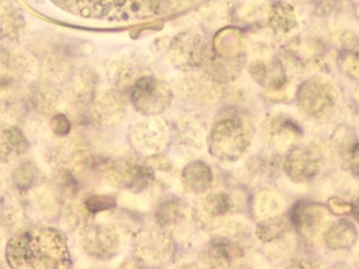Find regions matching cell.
Here are the masks:
<instances>
[{
    "label": "cell",
    "mask_w": 359,
    "mask_h": 269,
    "mask_svg": "<svg viewBox=\"0 0 359 269\" xmlns=\"http://www.w3.org/2000/svg\"><path fill=\"white\" fill-rule=\"evenodd\" d=\"M299 135V126L283 114H269L262 122V138L268 145L276 150H286Z\"/></svg>",
    "instance_id": "obj_11"
},
{
    "label": "cell",
    "mask_w": 359,
    "mask_h": 269,
    "mask_svg": "<svg viewBox=\"0 0 359 269\" xmlns=\"http://www.w3.org/2000/svg\"><path fill=\"white\" fill-rule=\"evenodd\" d=\"M25 136L11 126H0V161L10 162L20 157L27 150Z\"/></svg>",
    "instance_id": "obj_19"
},
{
    "label": "cell",
    "mask_w": 359,
    "mask_h": 269,
    "mask_svg": "<svg viewBox=\"0 0 359 269\" xmlns=\"http://www.w3.org/2000/svg\"><path fill=\"white\" fill-rule=\"evenodd\" d=\"M196 0H52L58 8L82 17L99 20H149L175 14Z\"/></svg>",
    "instance_id": "obj_1"
},
{
    "label": "cell",
    "mask_w": 359,
    "mask_h": 269,
    "mask_svg": "<svg viewBox=\"0 0 359 269\" xmlns=\"http://www.w3.org/2000/svg\"><path fill=\"white\" fill-rule=\"evenodd\" d=\"M137 260L149 265H163L172 258L175 243L163 228H145L137 232L133 242Z\"/></svg>",
    "instance_id": "obj_6"
},
{
    "label": "cell",
    "mask_w": 359,
    "mask_h": 269,
    "mask_svg": "<svg viewBox=\"0 0 359 269\" xmlns=\"http://www.w3.org/2000/svg\"><path fill=\"white\" fill-rule=\"evenodd\" d=\"M55 122H57V126H57L56 132L61 135L67 134L69 130V120L65 116L59 115L55 117Z\"/></svg>",
    "instance_id": "obj_27"
},
{
    "label": "cell",
    "mask_w": 359,
    "mask_h": 269,
    "mask_svg": "<svg viewBox=\"0 0 359 269\" xmlns=\"http://www.w3.org/2000/svg\"><path fill=\"white\" fill-rule=\"evenodd\" d=\"M356 238L355 228L349 222H339L329 230L326 241L332 249H346L353 244Z\"/></svg>",
    "instance_id": "obj_23"
},
{
    "label": "cell",
    "mask_w": 359,
    "mask_h": 269,
    "mask_svg": "<svg viewBox=\"0 0 359 269\" xmlns=\"http://www.w3.org/2000/svg\"><path fill=\"white\" fill-rule=\"evenodd\" d=\"M181 179L186 192L202 195L208 192L212 186L213 173L206 163L192 161L184 167Z\"/></svg>",
    "instance_id": "obj_18"
},
{
    "label": "cell",
    "mask_w": 359,
    "mask_h": 269,
    "mask_svg": "<svg viewBox=\"0 0 359 269\" xmlns=\"http://www.w3.org/2000/svg\"><path fill=\"white\" fill-rule=\"evenodd\" d=\"M206 126L198 118H180L179 122L172 126V140L177 147L184 154L194 155L202 150L206 143Z\"/></svg>",
    "instance_id": "obj_12"
},
{
    "label": "cell",
    "mask_w": 359,
    "mask_h": 269,
    "mask_svg": "<svg viewBox=\"0 0 359 269\" xmlns=\"http://www.w3.org/2000/svg\"><path fill=\"white\" fill-rule=\"evenodd\" d=\"M328 218L326 209L313 203H301L292 214L293 224L299 234L307 238L318 234Z\"/></svg>",
    "instance_id": "obj_16"
},
{
    "label": "cell",
    "mask_w": 359,
    "mask_h": 269,
    "mask_svg": "<svg viewBox=\"0 0 359 269\" xmlns=\"http://www.w3.org/2000/svg\"><path fill=\"white\" fill-rule=\"evenodd\" d=\"M233 211V203L225 192H205L192 207L191 217L203 230H215L225 225Z\"/></svg>",
    "instance_id": "obj_7"
},
{
    "label": "cell",
    "mask_w": 359,
    "mask_h": 269,
    "mask_svg": "<svg viewBox=\"0 0 359 269\" xmlns=\"http://www.w3.org/2000/svg\"><path fill=\"white\" fill-rule=\"evenodd\" d=\"M180 98L194 107H210L221 98L219 86L208 80L189 79L182 84L178 93Z\"/></svg>",
    "instance_id": "obj_15"
},
{
    "label": "cell",
    "mask_w": 359,
    "mask_h": 269,
    "mask_svg": "<svg viewBox=\"0 0 359 269\" xmlns=\"http://www.w3.org/2000/svg\"><path fill=\"white\" fill-rule=\"evenodd\" d=\"M123 244L121 230L111 224L88 226L84 230L82 245L90 257L97 260L113 259L120 253Z\"/></svg>",
    "instance_id": "obj_8"
},
{
    "label": "cell",
    "mask_w": 359,
    "mask_h": 269,
    "mask_svg": "<svg viewBox=\"0 0 359 269\" xmlns=\"http://www.w3.org/2000/svg\"><path fill=\"white\" fill-rule=\"evenodd\" d=\"M62 148V163L69 171H79L90 161V150L82 141L65 142Z\"/></svg>",
    "instance_id": "obj_20"
},
{
    "label": "cell",
    "mask_w": 359,
    "mask_h": 269,
    "mask_svg": "<svg viewBox=\"0 0 359 269\" xmlns=\"http://www.w3.org/2000/svg\"><path fill=\"white\" fill-rule=\"evenodd\" d=\"M128 140L140 154H161L172 141V126L160 116H144L128 129Z\"/></svg>",
    "instance_id": "obj_4"
},
{
    "label": "cell",
    "mask_w": 359,
    "mask_h": 269,
    "mask_svg": "<svg viewBox=\"0 0 359 269\" xmlns=\"http://www.w3.org/2000/svg\"><path fill=\"white\" fill-rule=\"evenodd\" d=\"M320 169V159L309 148H297L287 157L285 169L297 181L311 179Z\"/></svg>",
    "instance_id": "obj_17"
},
{
    "label": "cell",
    "mask_w": 359,
    "mask_h": 269,
    "mask_svg": "<svg viewBox=\"0 0 359 269\" xmlns=\"http://www.w3.org/2000/svg\"><path fill=\"white\" fill-rule=\"evenodd\" d=\"M243 249L229 238H215L208 243L200 255V262L207 268H228L242 261Z\"/></svg>",
    "instance_id": "obj_13"
},
{
    "label": "cell",
    "mask_w": 359,
    "mask_h": 269,
    "mask_svg": "<svg viewBox=\"0 0 359 269\" xmlns=\"http://www.w3.org/2000/svg\"><path fill=\"white\" fill-rule=\"evenodd\" d=\"M354 213H355L356 218L359 220V199L356 201L355 206H354Z\"/></svg>",
    "instance_id": "obj_28"
},
{
    "label": "cell",
    "mask_w": 359,
    "mask_h": 269,
    "mask_svg": "<svg viewBox=\"0 0 359 269\" xmlns=\"http://www.w3.org/2000/svg\"><path fill=\"white\" fill-rule=\"evenodd\" d=\"M174 99L170 86L163 80L143 76L130 90V101L143 116H160L172 105Z\"/></svg>",
    "instance_id": "obj_5"
},
{
    "label": "cell",
    "mask_w": 359,
    "mask_h": 269,
    "mask_svg": "<svg viewBox=\"0 0 359 269\" xmlns=\"http://www.w3.org/2000/svg\"><path fill=\"white\" fill-rule=\"evenodd\" d=\"M250 120L243 116L232 115L219 118L207 134L209 152L221 161H236L248 150L252 140Z\"/></svg>",
    "instance_id": "obj_3"
},
{
    "label": "cell",
    "mask_w": 359,
    "mask_h": 269,
    "mask_svg": "<svg viewBox=\"0 0 359 269\" xmlns=\"http://www.w3.org/2000/svg\"><path fill=\"white\" fill-rule=\"evenodd\" d=\"M282 199L272 190H263L255 197L253 202L255 215L259 219L266 220L278 217L283 209Z\"/></svg>",
    "instance_id": "obj_22"
},
{
    "label": "cell",
    "mask_w": 359,
    "mask_h": 269,
    "mask_svg": "<svg viewBox=\"0 0 359 269\" xmlns=\"http://www.w3.org/2000/svg\"><path fill=\"white\" fill-rule=\"evenodd\" d=\"M155 218L160 228H172L179 225L186 219V209L178 199H170L158 206Z\"/></svg>",
    "instance_id": "obj_21"
},
{
    "label": "cell",
    "mask_w": 359,
    "mask_h": 269,
    "mask_svg": "<svg viewBox=\"0 0 359 269\" xmlns=\"http://www.w3.org/2000/svg\"><path fill=\"white\" fill-rule=\"evenodd\" d=\"M299 107L314 117H324L332 112L337 103L335 91L326 82L311 80L304 84L297 94Z\"/></svg>",
    "instance_id": "obj_10"
},
{
    "label": "cell",
    "mask_w": 359,
    "mask_h": 269,
    "mask_svg": "<svg viewBox=\"0 0 359 269\" xmlns=\"http://www.w3.org/2000/svg\"><path fill=\"white\" fill-rule=\"evenodd\" d=\"M339 65L345 73L351 77L359 78V41L358 38H350L344 42L339 55Z\"/></svg>",
    "instance_id": "obj_24"
},
{
    "label": "cell",
    "mask_w": 359,
    "mask_h": 269,
    "mask_svg": "<svg viewBox=\"0 0 359 269\" xmlns=\"http://www.w3.org/2000/svg\"><path fill=\"white\" fill-rule=\"evenodd\" d=\"M6 260L13 268H61L71 263L65 237L54 228H33L8 242Z\"/></svg>",
    "instance_id": "obj_2"
},
{
    "label": "cell",
    "mask_w": 359,
    "mask_h": 269,
    "mask_svg": "<svg viewBox=\"0 0 359 269\" xmlns=\"http://www.w3.org/2000/svg\"><path fill=\"white\" fill-rule=\"evenodd\" d=\"M287 224L284 220L278 217L270 218V219L262 220L257 226V235L259 240L263 242H270L274 239L284 234Z\"/></svg>",
    "instance_id": "obj_25"
},
{
    "label": "cell",
    "mask_w": 359,
    "mask_h": 269,
    "mask_svg": "<svg viewBox=\"0 0 359 269\" xmlns=\"http://www.w3.org/2000/svg\"><path fill=\"white\" fill-rule=\"evenodd\" d=\"M115 206V199L109 196H93L86 201V209L90 214L111 211Z\"/></svg>",
    "instance_id": "obj_26"
},
{
    "label": "cell",
    "mask_w": 359,
    "mask_h": 269,
    "mask_svg": "<svg viewBox=\"0 0 359 269\" xmlns=\"http://www.w3.org/2000/svg\"><path fill=\"white\" fill-rule=\"evenodd\" d=\"M126 97L119 90H107L99 93L94 100V117L105 126H116L126 115Z\"/></svg>",
    "instance_id": "obj_14"
},
{
    "label": "cell",
    "mask_w": 359,
    "mask_h": 269,
    "mask_svg": "<svg viewBox=\"0 0 359 269\" xmlns=\"http://www.w3.org/2000/svg\"><path fill=\"white\" fill-rule=\"evenodd\" d=\"M141 166L130 155H113L101 165L103 178L116 188H128L138 192L141 182Z\"/></svg>",
    "instance_id": "obj_9"
}]
</instances>
